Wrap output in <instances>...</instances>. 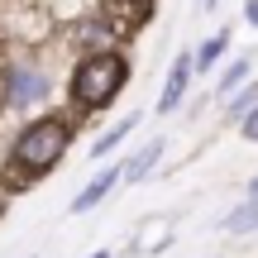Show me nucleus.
I'll return each mask as SVG.
<instances>
[{
	"label": "nucleus",
	"instance_id": "1",
	"mask_svg": "<svg viewBox=\"0 0 258 258\" xmlns=\"http://www.w3.org/2000/svg\"><path fill=\"white\" fill-rule=\"evenodd\" d=\"M124 77H129V67H124L120 53H91L82 67H77V77H72V96H77V105H86V110H101V105H110L115 96H120Z\"/></svg>",
	"mask_w": 258,
	"mask_h": 258
},
{
	"label": "nucleus",
	"instance_id": "2",
	"mask_svg": "<svg viewBox=\"0 0 258 258\" xmlns=\"http://www.w3.org/2000/svg\"><path fill=\"white\" fill-rule=\"evenodd\" d=\"M67 139H72V124L67 120H57V115L53 120H34L15 139V163L24 167V177H38L43 167H53L57 158H62Z\"/></svg>",
	"mask_w": 258,
	"mask_h": 258
},
{
	"label": "nucleus",
	"instance_id": "3",
	"mask_svg": "<svg viewBox=\"0 0 258 258\" xmlns=\"http://www.w3.org/2000/svg\"><path fill=\"white\" fill-rule=\"evenodd\" d=\"M48 96V77L38 72V67H15L10 72V101L15 105H34Z\"/></svg>",
	"mask_w": 258,
	"mask_h": 258
},
{
	"label": "nucleus",
	"instance_id": "4",
	"mask_svg": "<svg viewBox=\"0 0 258 258\" xmlns=\"http://www.w3.org/2000/svg\"><path fill=\"white\" fill-rule=\"evenodd\" d=\"M191 57H177L172 62V72H167V86H163V96H158V110H177V105H182V91H186V82H191Z\"/></svg>",
	"mask_w": 258,
	"mask_h": 258
},
{
	"label": "nucleus",
	"instance_id": "5",
	"mask_svg": "<svg viewBox=\"0 0 258 258\" xmlns=\"http://www.w3.org/2000/svg\"><path fill=\"white\" fill-rule=\"evenodd\" d=\"M115 177H120V167H101V172H96L91 182L82 186V196L72 201V215H86V211H91V206H96V201H101V196L115 186Z\"/></svg>",
	"mask_w": 258,
	"mask_h": 258
},
{
	"label": "nucleus",
	"instance_id": "6",
	"mask_svg": "<svg viewBox=\"0 0 258 258\" xmlns=\"http://www.w3.org/2000/svg\"><path fill=\"white\" fill-rule=\"evenodd\" d=\"M158 158H163V144L153 139L148 148H139V153L129 158V163H124V177H129V182H144V177L153 172V163H158Z\"/></svg>",
	"mask_w": 258,
	"mask_h": 258
},
{
	"label": "nucleus",
	"instance_id": "7",
	"mask_svg": "<svg viewBox=\"0 0 258 258\" xmlns=\"http://www.w3.org/2000/svg\"><path fill=\"white\" fill-rule=\"evenodd\" d=\"M220 53H225V34H215V38H206V43L196 48L191 67H201V72H206V67H215V62H220Z\"/></svg>",
	"mask_w": 258,
	"mask_h": 258
},
{
	"label": "nucleus",
	"instance_id": "8",
	"mask_svg": "<svg viewBox=\"0 0 258 258\" xmlns=\"http://www.w3.org/2000/svg\"><path fill=\"white\" fill-rule=\"evenodd\" d=\"M225 225H230L234 234H239V230H258V196H253L249 206H239V211H234V215H230Z\"/></svg>",
	"mask_w": 258,
	"mask_h": 258
},
{
	"label": "nucleus",
	"instance_id": "9",
	"mask_svg": "<svg viewBox=\"0 0 258 258\" xmlns=\"http://www.w3.org/2000/svg\"><path fill=\"white\" fill-rule=\"evenodd\" d=\"M134 124H139V115H129V120H124V124H115V129H110V134H105V139H101V144H96V153H110V148H115V144H120V139H124V134H129V129H134Z\"/></svg>",
	"mask_w": 258,
	"mask_h": 258
},
{
	"label": "nucleus",
	"instance_id": "10",
	"mask_svg": "<svg viewBox=\"0 0 258 258\" xmlns=\"http://www.w3.org/2000/svg\"><path fill=\"white\" fill-rule=\"evenodd\" d=\"M244 72H249V62H234V67H230V72H225V77H220V86H215V91H220V96H230V91H234V86H239V82H244Z\"/></svg>",
	"mask_w": 258,
	"mask_h": 258
},
{
	"label": "nucleus",
	"instance_id": "11",
	"mask_svg": "<svg viewBox=\"0 0 258 258\" xmlns=\"http://www.w3.org/2000/svg\"><path fill=\"white\" fill-rule=\"evenodd\" d=\"M110 10H134L139 19H144V10H148V0H105Z\"/></svg>",
	"mask_w": 258,
	"mask_h": 258
},
{
	"label": "nucleus",
	"instance_id": "12",
	"mask_svg": "<svg viewBox=\"0 0 258 258\" xmlns=\"http://www.w3.org/2000/svg\"><path fill=\"white\" fill-rule=\"evenodd\" d=\"M253 101H258V86H249V91H244V101H234V105H230V115H234V120H239V115L249 110Z\"/></svg>",
	"mask_w": 258,
	"mask_h": 258
},
{
	"label": "nucleus",
	"instance_id": "13",
	"mask_svg": "<svg viewBox=\"0 0 258 258\" xmlns=\"http://www.w3.org/2000/svg\"><path fill=\"white\" fill-rule=\"evenodd\" d=\"M244 139H253V144H258V110L244 115Z\"/></svg>",
	"mask_w": 258,
	"mask_h": 258
},
{
	"label": "nucleus",
	"instance_id": "14",
	"mask_svg": "<svg viewBox=\"0 0 258 258\" xmlns=\"http://www.w3.org/2000/svg\"><path fill=\"white\" fill-rule=\"evenodd\" d=\"M244 10H249V24H258V0H249Z\"/></svg>",
	"mask_w": 258,
	"mask_h": 258
},
{
	"label": "nucleus",
	"instance_id": "15",
	"mask_svg": "<svg viewBox=\"0 0 258 258\" xmlns=\"http://www.w3.org/2000/svg\"><path fill=\"white\" fill-rule=\"evenodd\" d=\"M253 196H258V177H253Z\"/></svg>",
	"mask_w": 258,
	"mask_h": 258
},
{
	"label": "nucleus",
	"instance_id": "16",
	"mask_svg": "<svg viewBox=\"0 0 258 258\" xmlns=\"http://www.w3.org/2000/svg\"><path fill=\"white\" fill-rule=\"evenodd\" d=\"M91 258H105V253H91Z\"/></svg>",
	"mask_w": 258,
	"mask_h": 258
},
{
	"label": "nucleus",
	"instance_id": "17",
	"mask_svg": "<svg viewBox=\"0 0 258 258\" xmlns=\"http://www.w3.org/2000/svg\"><path fill=\"white\" fill-rule=\"evenodd\" d=\"M196 5H206V0H196Z\"/></svg>",
	"mask_w": 258,
	"mask_h": 258
}]
</instances>
